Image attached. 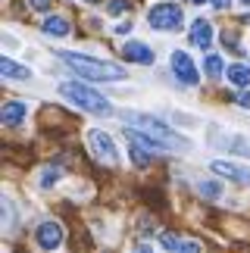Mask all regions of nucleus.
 Returning <instances> with one entry per match:
<instances>
[{
  "instance_id": "nucleus-1",
  "label": "nucleus",
  "mask_w": 250,
  "mask_h": 253,
  "mask_svg": "<svg viewBox=\"0 0 250 253\" xmlns=\"http://www.w3.org/2000/svg\"><path fill=\"white\" fill-rule=\"evenodd\" d=\"M60 60L69 66V69L79 72L82 79H91V82H122L125 79V69H119V66H113V63H103V60H94V56H84V53L63 50Z\"/></svg>"
},
{
  "instance_id": "nucleus-2",
  "label": "nucleus",
  "mask_w": 250,
  "mask_h": 253,
  "mask_svg": "<svg viewBox=\"0 0 250 253\" xmlns=\"http://www.w3.org/2000/svg\"><path fill=\"white\" fill-rule=\"evenodd\" d=\"M125 122H131V128L144 131L150 141H157L160 150H188V141L175 134L169 125H163L160 119H153V116H125Z\"/></svg>"
},
{
  "instance_id": "nucleus-3",
  "label": "nucleus",
  "mask_w": 250,
  "mask_h": 253,
  "mask_svg": "<svg viewBox=\"0 0 250 253\" xmlns=\"http://www.w3.org/2000/svg\"><path fill=\"white\" fill-rule=\"evenodd\" d=\"M60 94H63L69 103H75L79 110H84V113H94V116H110V113H113V106H110L107 97L97 94V91H94V87H88V84L63 82V84H60Z\"/></svg>"
},
{
  "instance_id": "nucleus-4",
  "label": "nucleus",
  "mask_w": 250,
  "mask_h": 253,
  "mask_svg": "<svg viewBox=\"0 0 250 253\" xmlns=\"http://www.w3.org/2000/svg\"><path fill=\"white\" fill-rule=\"evenodd\" d=\"M147 22H150V28H157V32H178L181 22H185V13H181V6H175V3H157V6H150Z\"/></svg>"
},
{
  "instance_id": "nucleus-5",
  "label": "nucleus",
  "mask_w": 250,
  "mask_h": 253,
  "mask_svg": "<svg viewBox=\"0 0 250 253\" xmlns=\"http://www.w3.org/2000/svg\"><path fill=\"white\" fill-rule=\"evenodd\" d=\"M88 141H91L94 157H97L100 163H107V166H116V163H119V150H116V144H113V138L107 131L94 128V131H88Z\"/></svg>"
},
{
  "instance_id": "nucleus-6",
  "label": "nucleus",
  "mask_w": 250,
  "mask_h": 253,
  "mask_svg": "<svg viewBox=\"0 0 250 253\" xmlns=\"http://www.w3.org/2000/svg\"><path fill=\"white\" fill-rule=\"evenodd\" d=\"M172 72H175V79L181 84H188V87H194L200 82V72H197V66L191 63V56L185 50H175L172 53Z\"/></svg>"
},
{
  "instance_id": "nucleus-7",
  "label": "nucleus",
  "mask_w": 250,
  "mask_h": 253,
  "mask_svg": "<svg viewBox=\"0 0 250 253\" xmlns=\"http://www.w3.org/2000/svg\"><path fill=\"white\" fill-rule=\"evenodd\" d=\"M35 238H38V247L56 250L63 244V225H60V222H41L38 231H35Z\"/></svg>"
},
{
  "instance_id": "nucleus-8",
  "label": "nucleus",
  "mask_w": 250,
  "mask_h": 253,
  "mask_svg": "<svg viewBox=\"0 0 250 253\" xmlns=\"http://www.w3.org/2000/svg\"><path fill=\"white\" fill-rule=\"evenodd\" d=\"M213 169L216 175H222V178H232L238 184H250V169L244 166H238V163H228V160H213Z\"/></svg>"
},
{
  "instance_id": "nucleus-9",
  "label": "nucleus",
  "mask_w": 250,
  "mask_h": 253,
  "mask_svg": "<svg viewBox=\"0 0 250 253\" xmlns=\"http://www.w3.org/2000/svg\"><path fill=\"white\" fill-rule=\"evenodd\" d=\"M122 56L125 60H131V63H141V66H150L153 60H157V56H153V50L147 44H141V41H128L122 47Z\"/></svg>"
},
{
  "instance_id": "nucleus-10",
  "label": "nucleus",
  "mask_w": 250,
  "mask_h": 253,
  "mask_svg": "<svg viewBox=\"0 0 250 253\" xmlns=\"http://www.w3.org/2000/svg\"><path fill=\"white\" fill-rule=\"evenodd\" d=\"M191 44L200 47V50H207L213 44V25L207 19H194V25H191Z\"/></svg>"
},
{
  "instance_id": "nucleus-11",
  "label": "nucleus",
  "mask_w": 250,
  "mask_h": 253,
  "mask_svg": "<svg viewBox=\"0 0 250 253\" xmlns=\"http://www.w3.org/2000/svg\"><path fill=\"white\" fill-rule=\"evenodd\" d=\"M41 28L47 35H53V38H66V35H69V22H66L63 16H47Z\"/></svg>"
},
{
  "instance_id": "nucleus-12",
  "label": "nucleus",
  "mask_w": 250,
  "mask_h": 253,
  "mask_svg": "<svg viewBox=\"0 0 250 253\" xmlns=\"http://www.w3.org/2000/svg\"><path fill=\"white\" fill-rule=\"evenodd\" d=\"M25 113H28V106L19 103V100H13V103L3 106V122H6V125H19V122L25 119Z\"/></svg>"
},
{
  "instance_id": "nucleus-13",
  "label": "nucleus",
  "mask_w": 250,
  "mask_h": 253,
  "mask_svg": "<svg viewBox=\"0 0 250 253\" xmlns=\"http://www.w3.org/2000/svg\"><path fill=\"white\" fill-rule=\"evenodd\" d=\"M0 72H3L6 79H19V82H25L28 75H32V72L25 69V66H19V63H13V60H9V56H3V60H0Z\"/></svg>"
},
{
  "instance_id": "nucleus-14",
  "label": "nucleus",
  "mask_w": 250,
  "mask_h": 253,
  "mask_svg": "<svg viewBox=\"0 0 250 253\" xmlns=\"http://www.w3.org/2000/svg\"><path fill=\"white\" fill-rule=\"evenodd\" d=\"M228 82L238 84V87H247L250 84V66H244V63L228 66Z\"/></svg>"
},
{
  "instance_id": "nucleus-15",
  "label": "nucleus",
  "mask_w": 250,
  "mask_h": 253,
  "mask_svg": "<svg viewBox=\"0 0 250 253\" xmlns=\"http://www.w3.org/2000/svg\"><path fill=\"white\" fill-rule=\"evenodd\" d=\"M222 69H225V66H222V56L209 53V56H207V75H209V79H219V75H222Z\"/></svg>"
},
{
  "instance_id": "nucleus-16",
  "label": "nucleus",
  "mask_w": 250,
  "mask_h": 253,
  "mask_svg": "<svg viewBox=\"0 0 250 253\" xmlns=\"http://www.w3.org/2000/svg\"><path fill=\"white\" fill-rule=\"evenodd\" d=\"M200 194L209 200H219L222 197V184H216V181H200Z\"/></svg>"
},
{
  "instance_id": "nucleus-17",
  "label": "nucleus",
  "mask_w": 250,
  "mask_h": 253,
  "mask_svg": "<svg viewBox=\"0 0 250 253\" xmlns=\"http://www.w3.org/2000/svg\"><path fill=\"white\" fill-rule=\"evenodd\" d=\"M56 178H60V169H47V172L41 175V184H44V188H50Z\"/></svg>"
},
{
  "instance_id": "nucleus-18",
  "label": "nucleus",
  "mask_w": 250,
  "mask_h": 253,
  "mask_svg": "<svg viewBox=\"0 0 250 253\" xmlns=\"http://www.w3.org/2000/svg\"><path fill=\"white\" fill-rule=\"evenodd\" d=\"M125 9H128V3H125V0H113V3L107 6V13H110V16H119V13H125Z\"/></svg>"
},
{
  "instance_id": "nucleus-19",
  "label": "nucleus",
  "mask_w": 250,
  "mask_h": 253,
  "mask_svg": "<svg viewBox=\"0 0 250 253\" xmlns=\"http://www.w3.org/2000/svg\"><path fill=\"white\" fill-rule=\"evenodd\" d=\"M175 253H200V244H194V241H181Z\"/></svg>"
},
{
  "instance_id": "nucleus-20",
  "label": "nucleus",
  "mask_w": 250,
  "mask_h": 253,
  "mask_svg": "<svg viewBox=\"0 0 250 253\" xmlns=\"http://www.w3.org/2000/svg\"><path fill=\"white\" fill-rule=\"evenodd\" d=\"M178 244H181V241H178L175 235H163V247H166V250L175 253V250H178Z\"/></svg>"
},
{
  "instance_id": "nucleus-21",
  "label": "nucleus",
  "mask_w": 250,
  "mask_h": 253,
  "mask_svg": "<svg viewBox=\"0 0 250 253\" xmlns=\"http://www.w3.org/2000/svg\"><path fill=\"white\" fill-rule=\"evenodd\" d=\"M53 0H28V6H35V9H47Z\"/></svg>"
},
{
  "instance_id": "nucleus-22",
  "label": "nucleus",
  "mask_w": 250,
  "mask_h": 253,
  "mask_svg": "<svg viewBox=\"0 0 250 253\" xmlns=\"http://www.w3.org/2000/svg\"><path fill=\"white\" fill-rule=\"evenodd\" d=\"M134 253H153V247L150 244H138V247H134Z\"/></svg>"
},
{
  "instance_id": "nucleus-23",
  "label": "nucleus",
  "mask_w": 250,
  "mask_h": 253,
  "mask_svg": "<svg viewBox=\"0 0 250 253\" xmlns=\"http://www.w3.org/2000/svg\"><path fill=\"white\" fill-rule=\"evenodd\" d=\"M238 103H241V106H250V94H241V97H238Z\"/></svg>"
},
{
  "instance_id": "nucleus-24",
  "label": "nucleus",
  "mask_w": 250,
  "mask_h": 253,
  "mask_svg": "<svg viewBox=\"0 0 250 253\" xmlns=\"http://www.w3.org/2000/svg\"><path fill=\"white\" fill-rule=\"evenodd\" d=\"M213 6H216V9H225V6H228V0H213Z\"/></svg>"
},
{
  "instance_id": "nucleus-25",
  "label": "nucleus",
  "mask_w": 250,
  "mask_h": 253,
  "mask_svg": "<svg viewBox=\"0 0 250 253\" xmlns=\"http://www.w3.org/2000/svg\"><path fill=\"white\" fill-rule=\"evenodd\" d=\"M191 3H204V0H191Z\"/></svg>"
},
{
  "instance_id": "nucleus-26",
  "label": "nucleus",
  "mask_w": 250,
  "mask_h": 253,
  "mask_svg": "<svg viewBox=\"0 0 250 253\" xmlns=\"http://www.w3.org/2000/svg\"><path fill=\"white\" fill-rule=\"evenodd\" d=\"M241 3H247V6H250V0H241Z\"/></svg>"
}]
</instances>
